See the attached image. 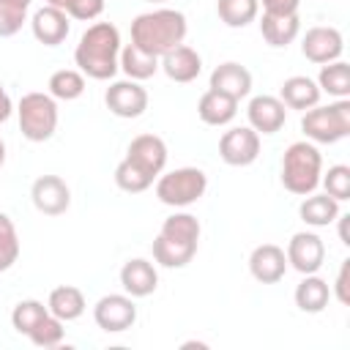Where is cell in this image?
Here are the masks:
<instances>
[{"mask_svg":"<svg viewBox=\"0 0 350 350\" xmlns=\"http://www.w3.org/2000/svg\"><path fill=\"white\" fill-rule=\"evenodd\" d=\"M317 88L320 93H328L334 98H347L350 96V66L345 60L323 63L317 74Z\"/></svg>","mask_w":350,"mask_h":350,"instance_id":"obj_28","label":"cell"},{"mask_svg":"<svg viewBox=\"0 0 350 350\" xmlns=\"http://www.w3.org/2000/svg\"><path fill=\"white\" fill-rule=\"evenodd\" d=\"M85 295H82V290L79 287H74V284H60V287H55L52 293H49V298H46V309H49V314H55L57 320H63V323H71V320H79L82 314H85Z\"/></svg>","mask_w":350,"mask_h":350,"instance_id":"obj_25","label":"cell"},{"mask_svg":"<svg viewBox=\"0 0 350 350\" xmlns=\"http://www.w3.org/2000/svg\"><path fill=\"white\" fill-rule=\"evenodd\" d=\"M159 68H161L172 82L186 85V82H194V79L200 77V71H202V57H200V52H197L194 46L178 44L175 49H170L167 55L159 57Z\"/></svg>","mask_w":350,"mask_h":350,"instance_id":"obj_18","label":"cell"},{"mask_svg":"<svg viewBox=\"0 0 350 350\" xmlns=\"http://www.w3.org/2000/svg\"><path fill=\"white\" fill-rule=\"evenodd\" d=\"M19 131L30 142H46L57 131V104L49 93H25L16 104Z\"/></svg>","mask_w":350,"mask_h":350,"instance_id":"obj_6","label":"cell"},{"mask_svg":"<svg viewBox=\"0 0 350 350\" xmlns=\"http://www.w3.org/2000/svg\"><path fill=\"white\" fill-rule=\"evenodd\" d=\"M186 16L175 8H153L145 11L139 16H134L131 22V44L153 57L167 55L170 49H175L178 44H183L186 38Z\"/></svg>","mask_w":350,"mask_h":350,"instance_id":"obj_2","label":"cell"},{"mask_svg":"<svg viewBox=\"0 0 350 350\" xmlns=\"http://www.w3.org/2000/svg\"><path fill=\"white\" fill-rule=\"evenodd\" d=\"M208 189V175L200 167H178L156 178V197L170 208H186L197 202Z\"/></svg>","mask_w":350,"mask_h":350,"instance_id":"obj_7","label":"cell"},{"mask_svg":"<svg viewBox=\"0 0 350 350\" xmlns=\"http://www.w3.org/2000/svg\"><path fill=\"white\" fill-rule=\"evenodd\" d=\"M216 14L227 27H246L260 14V0H216Z\"/></svg>","mask_w":350,"mask_h":350,"instance_id":"obj_30","label":"cell"},{"mask_svg":"<svg viewBox=\"0 0 350 350\" xmlns=\"http://www.w3.org/2000/svg\"><path fill=\"white\" fill-rule=\"evenodd\" d=\"M27 339L36 345V347H57L63 342V320H57L55 314H46L30 334Z\"/></svg>","mask_w":350,"mask_h":350,"instance_id":"obj_36","label":"cell"},{"mask_svg":"<svg viewBox=\"0 0 350 350\" xmlns=\"http://www.w3.org/2000/svg\"><path fill=\"white\" fill-rule=\"evenodd\" d=\"M320 183H323V189H325V194L328 197H334V200H347L350 197V167L347 164H334V167H328V172L325 175H320Z\"/></svg>","mask_w":350,"mask_h":350,"instance_id":"obj_35","label":"cell"},{"mask_svg":"<svg viewBox=\"0 0 350 350\" xmlns=\"http://www.w3.org/2000/svg\"><path fill=\"white\" fill-rule=\"evenodd\" d=\"M104 104L118 118H139L148 109V90L137 79H118L107 88Z\"/></svg>","mask_w":350,"mask_h":350,"instance_id":"obj_11","label":"cell"},{"mask_svg":"<svg viewBox=\"0 0 350 350\" xmlns=\"http://www.w3.org/2000/svg\"><path fill=\"white\" fill-rule=\"evenodd\" d=\"M320 175H323V156L314 142L301 139L284 150L279 178L290 194H298V197L312 194L320 186Z\"/></svg>","mask_w":350,"mask_h":350,"instance_id":"obj_4","label":"cell"},{"mask_svg":"<svg viewBox=\"0 0 350 350\" xmlns=\"http://www.w3.org/2000/svg\"><path fill=\"white\" fill-rule=\"evenodd\" d=\"M120 287L131 295V298H148L150 293H156L159 287V273L156 265L145 257H134L126 260L120 268Z\"/></svg>","mask_w":350,"mask_h":350,"instance_id":"obj_20","label":"cell"},{"mask_svg":"<svg viewBox=\"0 0 350 350\" xmlns=\"http://www.w3.org/2000/svg\"><path fill=\"white\" fill-rule=\"evenodd\" d=\"M19 260V235L8 213L0 211V273L8 271Z\"/></svg>","mask_w":350,"mask_h":350,"instance_id":"obj_34","label":"cell"},{"mask_svg":"<svg viewBox=\"0 0 350 350\" xmlns=\"http://www.w3.org/2000/svg\"><path fill=\"white\" fill-rule=\"evenodd\" d=\"M68 19H71V16H68L66 11H60V8H55V5H44V8H38V11L33 14L30 30H33V36H36L38 44H44V46H57V44H63V41L68 38V30H71V22H68Z\"/></svg>","mask_w":350,"mask_h":350,"instance_id":"obj_17","label":"cell"},{"mask_svg":"<svg viewBox=\"0 0 350 350\" xmlns=\"http://www.w3.org/2000/svg\"><path fill=\"white\" fill-rule=\"evenodd\" d=\"M301 0H262L265 14H298Z\"/></svg>","mask_w":350,"mask_h":350,"instance_id":"obj_39","label":"cell"},{"mask_svg":"<svg viewBox=\"0 0 350 350\" xmlns=\"http://www.w3.org/2000/svg\"><path fill=\"white\" fill-rule=\"evenodd\" d=\"M200 221L197 216L180 211L164 219L159 235L153 238V260L161 268H186L194 254H197V243H200Z\"/></svg>","mask_w":350,"mask_h":350,"instance_id":"obj_3","label":"cell"},{"mask_svg":"<svg viewBox=\"0 0 350 350\" xmlns=\"http://www.w3.org/2000/svg\"><path fill=\"white\" fill-rule=\"evenodd\" d=\"M260 33L265 38L268 46H287L298 38L301 33V19L298 14H265L262 11V19H260Z\"/></svg>","mask_w":350,"mask_h":350,"instance_id":"obj_21","label":"cell"},{"mask_svg":"<svg viewBox=\"0 0 350 350\" xmlns=\"http://www.w3.org/2000/svg\"><path fill=\"white\" fill-rule=\"evenodd\" d=\"M347 287H350V260H342L339 273H336V282H334V295H336V301L342 306L350 304V290Z\"/></svg>","mask_w":350,"mask_h":350,"instance_id":"obj_38","label":"cell"},{"mask_svg":"<svg viewBox=\"0 0 350 350\" xmlns=\"http://www.w3.org/2000/svg\"><path fill=\"white\" fill-rule=\"evenodd\" d=\"M33 0H0V38H11L27 22Z\"/></svg>","mask_w":350,"mask_h":350,"instance_id":"obj_32","label":"cell"},{"mask_svg":"<svg viewBox=\"0 0 350 350\" xmlns=\"http://www.w3.org/2000/svg\"><path fill=\"white\" fill-rule=\"evenodd\" d=\"M101 11H104V0H68L66 5V14L79 22H93L101 16Z\"/></svg>","mask_w":350,"mask_h":350,"instance_id":"obj_37","label":"cell"},{"mask_svg":"<svg viewBox=\"0 0 350 350\" xmlns=\"http://www.w3.org/2000/svg\"><path fill=\"white\" fill-rule=\"evenodd\" d=\"M301 131L314 145H334L350 134V98H336L325 107L314 104L301 118Z\"/></svg>","mask_w":350,"mask_h":350,"instance_id":"obj_5","label":"cell"},{"mask_svg":"<svg viewBox=\"0 0 350 350\" xmlns=\"http://www.w3.org/2000/svg\"><path fill=\"white\" fill-rule=\"evenodd\" d=\"M118 63H120L123 74H126L129 79H137V82L150 79V77L159 71V57H153V55H148V52L137 49L134 44H126V46L120 49Z\"/></svg>","mask_w":350,"mask_h":350,"instance_id":"obj_27","label":"cell"},{"mask_svg":"<svg viewBox=\"0 0 350 350\" xmlns=\"http://www.w3.org/2000/svg\"><path fill=\"white\" fill-rule=\"evenodd\" d=\"M93 320L107 334H123L137 323V304L129 293L101 295L93 306Z\"/></svg>","mask_w":350,"mask_h":350,"instance_id":"obj_8","label":"cell"},{"mask_svg":"<svg viewBox=\"0 0 350 350\" xmlns=\"http://www.w3.org/2000/svg\"><path fill=\"white\" fill-rule=\"evenodd\" d=\"M249 273L260 284H276L287 273V257L284 249L276 243H260L249 254Z\"/></svg>","mask_w":350,"mask_h":350,"instance_id":"obj_15","label":"cell"},{"mask_svg":"<svg viewBox=\"0 0 350 350\" xmlns=\"http://www.w3.org/2000/svg\"><path fill=\"white\" fill-rule=\"evenodd\" d=\"M219 156L230 167H249L260 156V134L252 126H235L221 134Z\"/></svg>","mask_w":350,"mask_h":350,"instance_id":"obj_9","label":"cell"},{"mask_svg":"<svg viewBox=\"0 0 350 350\" xmlns=\"http://www.w3.org/2000/svg\"><path fill=\"white\" fill-rule=\"evenodd\" d=\"M145 3H153V5H161V3H167V0H145Z\"/></svg>","mask_w":350,"mask_h":350,"instance_id":"obj_43","label":"cell"},{"mask_svg":"<svg viewBox=\"0 0 350 350\" xmlns=\"http://www.w3.org/2000/svg\"><path fill=\"white\" fill-rule=\"evenodd\" d=\"M126 159L156 180L167 167V142L156 134H137L126 148Z\"/></svg>","mask_w":350,"mask_h":350,"instance_id":"obj_14","label":"cell"},{"mask_svg":"<svg viewBox=\"0 0 350 350\" xmlns=\"http://www.w3.org/2000/svg\"><path fill=\"white\" fill-rule=\"evenodd\" d=\"M298 216H301V221L309 224V227H328V224H334L336 216H339V200L328 197L325 191H323V194H314V191H312V194H306L304 202L298 205Z\"/></svg>","mask_w":350,"mask_h":350,"instance_id":"obj_26","label":"cell"},{"mask_svg":"<svg viewBox=\"0 0 350 350\" xmlns=\"http://www.w3.org/2000/svg\"><path fill=\"white\" fill-rule=\"evenodd\" d=\"M295 306L306 314H320L328 301H331V287L325 279H320L317 273H304V279L295 284Z\"/></svg>","mask_w":350,"mask_h":350,"instance_id":"obj_23","label":"cell"},{"mask_svg":"<svg viewBox=\"0 0 350 350\" xmlns=\"http://www.w3.org/2000/svg\"><path fill=\"white\" fill-rule=\"evenodd\" d=\"M120 57V30L112 22H93L77 49H74V63L79 66V71L90 79H112L120 68L118 63Z\"/></svg>","mask_w":350,"mask_h":350,"instance_id":"obj_1","label":"cell"},{"mask_svg":"<svg viewBox=\"0 0 350 350\" xmlns=\"http://www.w3.org/2000/svg\"><path fill=\"white\" fill-rule=\"evenodd\" d=\"M301 52L309 63H331V60H339L342 52H345V38L336 27H325V25H317V27H309L301 38Z\"/></svg>","mask_w":350,"mask_h":350,"instance_id":"obj_10","label":"cell"},{"mask_svg":"<svg viewBox=\"0 0 350 350\" xmlns=\"http://www.w3.org/2000/svg\"><path fill=\"white\" fill-rule=\"evenodd\" d=\"M46 5H55V8H60V11H66V5H68V0H46Z\"/></svg>","mask_w":350,"mask_h":350,"instance_id":"obj_41","label":"cell"},{"mask_svg":"<svg viewBox=\"0 0 350 350\" xmlns=\"http://www.w3.org/2000/svg\"><path fill=\"white\" fill-rule=\"evenodd\" d=\"M197 115L205 126H227L238 115V101L208 88L197 101Z\"/></svg>","mask_w":350,"mask_h":350,"instance_id":"obj_24","label":"cell"},{"mask_svg":"<svg viewBox=\"0 0 350 350\" xmlns=\"http://www.w3.org/2000/svg\"><path fill=\"white\" fill-rule=\"evenodd\" d=\"M46 314H49V309H46L41 301H36V298H25V301H19V304L14 306V312H11V325H14L16 334L27 336V334H30Z\"/></svg>","mask_w":350,"mask_h":350,"instance_id":"obj_31","label":"cell"},{"mask_svg":"<svg viewBox=\"0 0 350 350\" xmlns=\"http://www.w3.org/2000/svg\"><path fill=\"white\" fill-rule=\"evenodd\" d=\"M115 186L120 191H129V194H139L145 189L153 186V178L145 175L139 167H134L129 159H123L118 167H115Z\"/></svg>","mask_w":350,"mask_h":350,"instance_id":"obj_33","label":"cell"},{"mask_svg":"<svg viewBox=\"0 0 350 350\" xmlns=\"http://www.w3.org/2000/svg\"><path fill=\"white\" fill-rule=\"evenodd\" d=\"M46 88H49V96L55 101H74L85 93V74L77 68H57L49 77Z\"/></svg>","mask_w":350,"mask_h":350,"instance_id":"obj_29","label":"cell"},{"mask_svg":"<svg viewBox=\"0 0 350 350\" xmlns=\"http://www.w3.org/2000/svg\"><path fill=\"white\" fill-rule=\"evenodd\" d=\"M11 112H14V101H11V96L5 93V88L0 85V123H5V120L11 118Z\"/></svg>","mask_w":350,"mask_h":350,"instance_id":"obj_40","label":"cell"},{"mask_svg":"<svg viewBox=\"0 0 350 350\" xmlns=\"http://www.w3.org/2000/svg\"><path fill=\"white\" fill-rule=\"evenodd\" d=\"M211 90H219L235 101L246 98L252 93V71L235 60H227V63H219L213 71H211Z\"/></svg>","mask_w":350,"mask_h":350,"instance_id":"obj_19","label":"cell"},{"mask_svg":"<svg viewBox=\"0 0 350 350\" xmlns=\"http://www.w3.org/2000/svg\"><path fill=\"white\" fill-rule=\"evenodd\" d=\"M3 164H5V142L0 139V167H3Z\"/></svg>","mask_w":350,"mask_h":350,"instance_id":"obj_42","label":"cell"},{"mask_svg":"<svg viewBox=\"0 0 350 350\" xmlns=\"http://www.w3.org/2000/svg\"><path fill=\"white\" fill-rule=\"evenodd\" d=\"M246 118H249V126L257 131V134H276L284 120H287V107L282 104L279 96H254L246 107Z\"/></svg>","mask_w":350,"mask_h":350,"instance_id":"obj_16","label":"cell"},{"mask_svg":"<svg viewBox=\"0 0 350 350\" xmlns=\"http://www.w3.org/2000/svg\"><path fill=\"white\" fill-rule=\"evenodd\" d=\"M287 265H293L298 273H317L325 262V243L317 232H295L287 241Z\"/></svg>","mask_w":350,"mask_h":350,"instance_id":"obj_13","label":"cell"},{"mask_svg":"<svg viewBox=\"0 0 350 350\" xmlns=\"http://www.w3.org/2000/svg\"><path fill=\"white\" fill-rule=\"evenodd\" d=\"M279 98L287 109H312L317 101H320V88L314 79L304 77V74H295V77H287L279 88Z\"/></svg>","mask_w":350,"mask_h":350,"instance_id":"obj_22","label":"cell"},{"mask_svg":"<svg viewBox=\"0 0 350 350\" xmlns=\"http://www.w3.org/2000/svg\"><path fill=\"white\" fill-rule=\"evenodd\" d=\"M30 200L38 213L44 216H60L71 205V189L60 175H41L30 186Z\"/></svg>","mask_w":350,"mask_h":350,"instance_id":"obj_12","label":"cell"}]
</instances>
